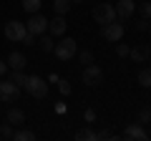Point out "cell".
Masks as SVG:
<instances>
[{"label": "cell", "instance_id": "cell-9", "mask_svg": "<svg viewBox=\"0 0 151 141\" xmlns=\"http://www.w3.org/2000/svg\"><path fill=\"white\" fill-rule=\"evenodd\" d=\"M113 10H116V18L119 20H126V18H131L136 13V3L134 0H116Z\"/></svg>", "mask_w": 151, "mask_h": 141}, {"label": "cell", "instance_id": "cell-13", "mask_svg": "<svg viewBox=\"0 0 151 141\" xmlns=\"http://www.w3.org/2000/svg\"><path fill=\"white\" fill-rule=\"evenodd\" d=\"M5 63H8V68H13V70H23V68H25V63H28V60H25V55H23V53L13 50V53L8 55V60H5Z\"/></svg>", "mask_w": 151, "mask_h": 141}, {"label": "cell", "instance_id": "cell-6", "mask_svg": "<svg viewBox=\"0 0 151 141\" xmlns=\"http://www.w3.org/2000/svg\"><path fill=\"white\" fill-rule=\"evenodd\" d=\"M25 33H28L25 23H20V20H8L5 23V38L10 40V43H20V40L25 38Z\"/></svg>", "mask_w": 151, "mask_h": 141}, {"label": "cell", "instance_id": "cell-17", "mask_svg": "<svg viewBox=\"0 0 151 141\" xmlns=\"http://www.w3.org/2000/svg\"><path fill=\"white\" fill-rule=\"evenodd\" d=\"M13 139L15 141H35V134L30 129H20V131H13Z\"/></svg>", "mask_w": 151, "mask_h": 141}, {"label": "cell", "instance_id": "cell-30", "mask_svg": "<svg viewBox=\"0 0 151 141\" xmlns=\"http://www.w3.org/2000/svg\"><path fill=\"white\" fill-rule=\"evenodd\" d=\"M96 139H113V134H111V131H98Z\"/></svg>", "mask_w": 151, "mask_h": 141}, {"label": "cell", "instance_id": "cell-2", "mask_svg": "<svg viewBox=\"0 0 151 141\" xmlns=\"http://www.w3.org/2000/svg\"><path fill=\"white\" fill-rule=\"evenodd\" d=\"M23 88H25L33 98H45L48 96V83H45L40 76H28V81H25Z\"/></svg>", "mask_w": 151, "mask_h": 141}, {"label": "cell", "instance_id": "cell-24", "mask_svg": "<svg viewBox=\"0 0 151 141\" xmlns=\"http://www.w3.org/2000/svg\"><path fill=\"white\" fill-rule=\"evenodd\" d=\"M76 55H78V60H81L83 65L93 63V53H91V50H83V53H76Z\"/></svg>", "mask_w": 151, "mask_h": 141}, {"label": "cell", "instance_id": "cell-32", "mask_svg": "<svg viewBox=\"0 0 151 141\" xmlns=\"http://www.w3.org/2000/svg\"><path fill=\"white\" fill-rule=\"evenodd\" d=\"M5 73H8V63H5V60H0V76H5Z\"/></svg>", "mask_w": 151, "mask_h": 141}, {"label": "cell", "instance_id": "cell-12", "mask_svg": "<svg viewBox=\"0 0 151 141\" xmlns=\"http://www.w3.org/2000/svg\"><path fill=\"white\" fill-rule=\"evenodd\" d=\"M149 55H151V48H149L146 43H141V45H136V48H131V50H129V58H131V60H136V63H144Z\"/></svg>", "mask_w": 151, "mask_h": 141}, {"label": "cell", "instance_id": "cell-7", "mask_svg": "<svg viewBox=\"0 0 151 141\" xmlns=\"http://www.w3.org/2000/svg\"><path fill=\"white\" fill-rule=\"evenodd\" d=\"M18 98H20V86H15L10 78L0 83V101L3 103H15Z\"/></svg>", "mask_w": 151, "mask_h": 141}, {"label": "cell", "instance_id": "cell-3", "mask_svg": "<svg viewBox=\"0 0 151 141\" xmlns=\"http://www.w3.org/2000/svg\"><path fill=\"white\" fill-rule=\"evenodd\" d=\"M101 38L108 40V43H119V40L124 38V23L111 20V23H106V25H101Z\"/></svg>", "mask_w": 151, "mask_h": 141}, {"label": "cell", "instance_id": "cell-4", "mask_svg": "<svg viewBox=\"0 0 151 141\" xmlns=\"http://www.w3.org/2000/svg\"><path fill=\"white\" fill-rule=\"evenodd\" d=\"M25 28L33 35H43V33H48V18L40 13H30V18L25 20Z\"/></svg>", "mask_w": 151, "mask_h": 141}, {"label": "cell", "instance_id": "cell-1", "mask_svg": "<svg viewBox=\"0 0 151 141\" xmlns=\"http://www.w3.org/2000/svg\"><path fill=\"white\" fill-rule=\"evenodd\" d=\"M53 53L58 55V60H70L76 53H78V43H76V38L65 35V38H60L58 43L53 45Z\"/></svg>", "mask_w": 151, "mask_h": 141}, {"label": "cell", "instance_id": "cell-34", "mask_svg": "<svg viewBox=\"0 0 151 141\" xmlns=\"http://www.w3.org/2000/svg\"><path fill=\"white\" fill-rule=\"evenodd\" d=\"M149 33H151V18H149Z\"/></svg>", "mask_w": 151, "mask_h": 141}, {"label": "cell", "instance_id": "cell-5", "mask_svg": "<svg viewBox=\"0 0 151 141\" xmlns=\"http://www.w3.org/2000/svg\"><path fill=\"white\" fill-rule=\"evenodd\" d=\"M93 20L101 23V25H106V23L119 20V18H116V10H113L111 3H98V5L93 8Z\"/></svg>", "mask_w": 151, "mask_h": 141}, {"label": "cell", "instance_id": "cell-21", "mask_svg": "<svg viewBox=\"0 0 151 141\" xmlns=\"http://www.w3.org/2000/svg\"><path fill=\"white\" fill-rule=\"evenodd\" d=\"M76 139H78V141H96V134L86 126V129H81L78 134H76Z\"/></svg>", "mask_w": 151, "mask_h": 141}, {"label": "cell", "instance_id": "cell-28", "mask_svg": "<svg viewBox=\"0 0 151 141\" xmlns=\"http://www.w3.org/2000/svg\"><path fill=\"white\" fill-rule=\"evenodd\" d=\"M83 119H86L88 124H93V121H96V111H93V109H86V111H83Z\"/></svg>", "mask_w": 151, "mask_h": 141}, {"label": "cell", "instance_id": "cell-33", "mask_svg": "<svg viewBox=\"0 0 151 141\" xmlns=\"http://www.w3.org/2000/svg\"><path fill=\"white\" fill-rule=\"evenodd\" d=\"M70 3H73V5H76V3H83V0H70Z\"/></svg>", "mask_w": 151, "mask_h": 141}, {"label": "cell", "instance_id": "cell-19", "mask_svg": "<svg viewBox=\"0 0 151 141\" xmlns=\"http://www.w3.org/2000/svg\"><path fill=\"white\" fill-rule=\"evenodd\" d=\"M8 78H10V81L13 83H15V86H25V81H28V76H25V73H23V70H13V73H10V76H8Z\"/></svg>", "mask_w": 151, "mask_h": 141}, {"label": "cell", "instance_id": "cell-14", "mask_svg": "<svg viewBox=\"0 0 151 141\" xmlns=\"http://www.w3.org/2000/svg\"><path fill=\"white\" fill-rule=\"evenodd\" d=\"M5 121L10 126H25V114H23L20 109H10V111H8V116H5Z\"/></svg>", "mask_w": 151, "mask_h": 141}, {"label": "cell", "instance_id": "cell-29", "mask_svg": "<svg viewBox=\"0 0 151 141\" xmlns=\"http://www.w3.org/2000/svg\"><path fill=\"white\" fill-rule=\"evenodd\" d=\"M20 43H25V45H35L38 40H35V35H33V33H25V38H23Z\"/></svg>", "mask_w": 151, "mask_h": 141}, {"label": "cell", "instance_id": "cell-18", "mask_svg": "<svg viewBox=\"0 0 151 141\" xmlns=\"http://www.w3.org/2000/svg\"><path fill=\"white\" fill-rule=\"evenodd\" d=\"M136 10L141 13V18H144V20H149V18H151V0H144V3H136Z\"/></svg>", "mask_w": 151, "mask_h": 141}, {"label": "cell", "instance_id": "cell-27", "mask_svg": "<svg viewBox=\"0 0 151 141\" xmlns=\"http://www.w3.org/2000/svg\"><path fill=\"white\" fill-rule=\"evenodd\" d=\"M58 91L63 93V96H68V93H70V83L68 81H58Z\"/></svg>", "mask_w": 151, "mask_h": 141}, {"label": "cell", "instance_id": "cell-16", "mask_svg": "<svg viewBox=\"0 0 151 141\" xmlns=\"http://www.w3.org/2000/svg\"><path fill=\"white\" fill-rule=\"evenodd\" d=\"M38 45H40V50H43V53H53L55 40H53V35H45V33H43V38L38 40Z\"/></svg>", "mask_w": 151, "mask_h": 141}, {"label": "cell", "instance_id": "cell-22", "mask_svg": "<svg viewBox=\"0 0 151 141\" xmlns=\"http://www.w3.org/2000/svg\"><path fill=\"white\" fill-rule=\"evenodd\" d=\"M23 10L25 13H38L40 10V0H23Z\"/></svg>", "mask_w": 151, "mask_h": 141}, {"label": "cell", "instance_id": "cell-10", "mask_svg": "<svg viewBox=\"0 0 151 141\" xmlns=\"http://www.w3.org/2000/svg\"><path fill=\"white\" fill-rule=\"evenodd\" d=\"M65 28H68V23H65V15H55L53 20H48V33L53 35V38H58V35H65Z\"/></svg>", "mask_w": 151, "mask_h": 141}, {"label": "cell", "instance_id": "cell-25", "mask_svg": "<svg viewBox=\"0 0 151 141\" xmlns=\"http://www.w3.org/2000/svg\"><path fill=\"white\" fill-rule=\"evenodd\" d=\"M0 136H3V139H13V129H10V124H8V121L0 126Z\"/></svg>", "mask_w": 151, "mask_h": 141}, {"label": "cell", "instance_id": "cell-26", "mask_svg": "<svg viewBox=\"0 0 151 141\" xmlns=\"http://www.w3.org/2000/svg\"><path fill=\"white\" fill-rule=\"evenodd\" d=\"M129 45H126V43H119V45H116V55H121V58H126V55H129Z\"/></svg>", "mask_w": 151, "mask_h": 141}, {"label": "cell", "instance_id": "cell-11", "mask_svg": "<svg viewBox=\"0 0 151 141\" xmlns=\"http://www.w3.org/2000/svg\"><path fill=\"white\" fill-rule=\"evenodd\" d=\"M124 139H131V141H146V131H144V126H141V124H131V126H126Z\"/></svg>", "mask_w": 151, "mask_h": 141}, {"label": "cell", "instance_id": "cell-8", "mask_svg": "<svg viewBox=\"0 0 151 141\" xmlns=\"http://www.w3.org/2000/svg\"><path fill=\"white\" fill-rule=\"evenodd\" d=\"M101 81H103V70H101V65L88 63L86 68H83V83H86V86H98Z\"/></svg>", "mask_w": 151, "mask_h": 141}, {"label": "cell", "instance_id": "cell-15", "mask_svg": "<svg viewBox=\"0 0 151 141\" xmlns=\"http://www.w3.org/2000/svg\"><path fill=\"white\" fill-rule=\"evenodd\" d=\"M70 8H73V3H70V0H55V3H53L55 15H68Z\"/></svg>", "mask_w": 151, "mask_h": 141}, {"label": "cell", "instance_id": "cell-23", "mask_svg": "<svg viewBox=\"0 0 151 141\" xmlns=\"http://www.w3.org/2000/svg\"><path fill=\"white\" fill-rule=\"evenodd\" d=\"M139 124H151V106H144L139 111Z\"/></svg>", "mask_w": 151, "mask_h": 141}, {"label": "cell", "instance_id": "cell-20", "mask_svg": "<svg viewBox=\"0 0 151 141\" xmlns=\"http://www.w3.org/2000/svg\"><path fill=\"white\" fill-rule=\"evenodd\" d=\"M139 83H141L144 88H151V68L139 70Z\"/></svg>", "mask_w": 151, "mask_h": 141}, {"label": "cell", "instance_id": "cell-35", "mask_svg": "<svg viewBox=\"0 0 151 141\" xmlns=\"http://www.w3.org/2000/svg\"><path fill=\"white\" fill-rule=\"evenodd\" d=\"M149 58H151V55H149Z\"/></svg>", "mask_w": 151, "mask_h": 141}, {"label": "cell", "instance_id": "cell-31", "mask_svg": "<svg viewBox=\"0 0 151 141\" xmlns=\"http://www.w3.org/2000/svg\"><path fill=\"white\" fill-rule=\"evenodd\" d=\"M146 28H149V23H146V20H144V18H141V20H139V23H136V30H146Z\"/></svg>", "mask_w": 151, "mask_h": 141}]
</instances>
